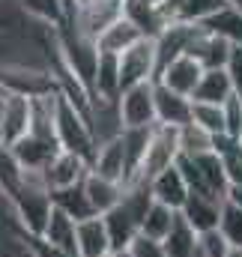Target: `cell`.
<instances>
[{
    "label": "cell",
    "mask_w": 242,
    "mask_h": 257,
    "mask_svg": "<svg viewBox=\"0 0 242 257\" xmlns=\"http://www.w3.org/2000/svg\"><path fill=\"white\" fill-rule=\"evenodd\" d=\"M150 203H153V194H150L147 183H129L126 192H123V200L111 212L102 215L114 251H126L132 245V239L141 233V221H144Z\"/></svg>",
    "instance_id": "obj_1"
},
{
    "label": "cell",
    "mask_w": 242,
    "mask_h": 257,
    "mask_svg": "<svg viewBox=\"0 0 242 257\" xmlns=\"http://www.w3.org/2000/svg\"><path fill=\"white\" fill-rule=\"evenodd\" d=\"M9 206H12V215L18 218L21 230L42 233V227H45V221H48V215L54 209V200H51V189L45 183V174L42 171H24L21 186L9 197Z\"/></svg>",
    "instance_id": "obj_2"
},
{
    "label": "cell",
    "mask_w": 242,
    "mask_h": 257,
    "mask_svg": "<svg viewBox=\"0 0 242 257\" xmlns=\"http://www.w3.org/2000/svg\"><path fill=\"white\" fill-rule=\"evenodd\" d=\"M54 128H57V144L60 150L78 153L81 159H93L96 153V132L90 123V114L81 111L75 102H69L57 90V102H54Z\"/></svg>",
    "instance_id": "obj_3"
},
{
    "label": "cell",
    "mask_w": 242,
    "mask_h": 257,
    "mask_svg": "<svg viewBox=\"0 0 242 257\" xmlns=\"http://www.w3.org/2000/svg\"><path fill=\"white\" fill-rule=\"evenodd\" d=\"M0 84L12 96H27V99H42L57 93V81L51 69H36L21 60H3L0 63Z\"/></svg>",
    "instance_id": "obj_4"
},
{
    "label": "cell",
    "mask_w": 242,
    "mask_h": 257,
    "mask_svg": "<svg viewBox=\"0 0 242 257\" xmlns=\"http://www.w3.org/2000/svg\"><path fill=\"white\" fill-rule=\"evenodd\" d=\"M180 162V128L174 126H162L156 123L153 135H150V147H147V156H144V165L141 171L135 174L132 183H153V177H159L162 171L174 168ZM129 186V183H126Z\"/></svg>",
    "instance_id": "obj_5"
},
{
    "label": "cell",
    "mask_w": 242,
    "mask_h": 257,
    "mask_svg": "<svg viewBox=\"0 0 242 257\" xmlns=\"http://www.w3.org/2000/svg\"><path fill=\"white\" fill-rule=\"evenodd\" d=\"M117 117L123 128L156 126V81L126 87L117 99Z\"/></svg>",
    "instance_id": "obj_6"
},
{
    "label": "cell",
    "mask_w": 242,
    "mask_h": 257,
    "mask_svg": "<svg viewBox=\"0 0 242 257\" xmlns=\"http://www.w3.org/2000/svg\"><path fill=\"white\" fill-rule=\"evenodd\" d=\"M159 75V54H156V39H141L138 45H132L129 51L120 54V87H135V84H147L156 81Z\"/></svg>",
    "instance_id": "obj_7"
},
{
    "label": "cell",
    "mask_w": 242,
    "mask_h": 257,
    "mask_svg": "<svg viewBox=\"0 0 242 257\" xmlns=\"http://www.w3.org/2000/svg\"><path fill=\"white\" fill-rule=\"evenodd\" d=\"M90 171L114 180V183H129V165H126V144H123V132L114 138H105L96 144V153L90 159Z\"/></svg>",
    "instance_id": "obj_8"
},
{
    "label": "cell",
    "mask_w": 242,
    "mask_h": 257,
    "mask_svg": "<svg viewBox=\"0 0 242 257\" xmlns=\"http://www.w3.org/2000/svg\"><path fill=\"white\" fill-rule=\"evenodd\" d=\"M30 123H33V99L9 93L0 102V141L12 147L30 132Z\"/></svg>",
    "instance_id": "obj_9"
},
{
    "label": "cell",
    "mask_w": 242,
    "mask_h": 257,
    "mask_svg": "<svg viewBox=\"0 0 242 257\" xmlns=\"http://www.w3.org/2000/svg\"><path fill=\"white\" fill-rule=\"evenodd\" d=\"M45 183H48V189L51 192H57V189H69V186H78V183H84L87 180V174H90V162L87 159H81L78 153H69V150H57L54 153V159L45 165Z\"/></svg>",
    "instance_id": "obj_10"
},
{
    "label": "cell",
    "mask_w": 242,
    "mask_h": 257,
    "mask_svg": "<svg viewBox=\"0 0 242 257\" xmlns=\"http://www.w3.org/2000/svg\"><path fill=\"white\" fill-rule=\"evenodd\" d=\"M203 66L197 63L191 54H180L177 60H171V63L165 66L162 72H159V84H165L168 90H174V93H180V96H194V90H197V84H200V78H203Z\"/></svg>",
    "instance_id": "obj_11"
},
{
    "label": "cell",
    "mask_w": 242,
    "mask_h": 257,
    "mask_svg": "<svg viewBox=\"0 0 242 257\" xmlns=\"http://www.w3.org/2000/svg\"><path fill=\"white\" fill-rule=\"evenodd\" d=\"M221 206H224V200H221V197H215V194L191 192L180 212H182V218L197 230V233H209V230H218Z\"/></svg>",
    "instance_id": "obj_12"
},
{
    "label": "cell",
    "mask_w": 242,
    "mask_h": 257,
    "mask_svg": "<svg viewBox=\"0 0 242 257\" xmlns=\"http://www.w3.org/2000/svg\"><path fill=\"white\" fill-rule=\"evenodd\" d=\"M156 123L174 128H182L185 123H191V99L168 90L165 84L156 81Z\"/></svg>",
    "instance_id": "obj_13"
},
{
    "label": "cell",
    "mask_w": 242,
    "mask_h": 257,
    "mask_svg": "<svg viewBox=\"0 0 242 257\" xmlns=\"http://www.w3.org/2000/svg\"><path fill=\"white\" fill-rule=\"evenodd\" d=\"M150 194H153V200H159V203H165V206H171V209H177L180 212L182 206H185V200H188V183H185V177H182L180 165H174V168H168V171H162L159 177H153V183H150Z\"/></svg>",
    "instance_id": "obj_14"
},
{
    "label": "cell",
    "mask_w": 242,
    "mask_h": 257,
    "mask_svg": "<svg viewBox=\"0 0 242 257\" xmlns=\"http://www.w3.org/2000/svg\"><path fill=\"white\" fill-rule=\"evenodd\" d=\"M230 51H233L230 42H224V39L206 33L203 27H197L194 39H191V45H188V54L203 66V69H224L227 60H230Z\"/></svg>",
    "instance_id": "obj_15"
},
{
    "label": "cell",
    "mask_w": 242,
    "mask_h": 257,
    "mask_svg": "<svg viewBox=\"0 0 242 257\" xmlns=\"http://www.w3.org/2000/svg\"><path fill=\"white\" fill-rule=\"evenodd\" d=\"M111 236L102 215L78 221V257H105L111 254Z\"/></svg>",
    "instance_id": "obj_16"
},
{
    "label": "cell",
    "mask_w": 242,
    "mask_h": 257,
    "mask_svg": "<svg viewBox=\"0 0 242 257\" xmlns=\"http://www.w3.org/2000/svg\"><path fill=\"white\" fill-rule=\"evenodd\" d=\"M197 27H203L206 33L230 42V45H242V12L227 0V6H221L218 12H212L209 18H203Z\"/></svg>",
    "instance_id": "obj_17"
},
{
    "label": "cell",
    "mask_w": 242,
    "mask_h": 257,
    "mask_svg": "<svg viewBox=\"0 0 242 257\" xmlns=\"http://www.w3.org/2000/svg\"><path fill=\"white\" fill-rule=\"evenodd\" d=\"M236 90H233V81L227 75V69H206L191 102H206V105H224L227 99H233Z\"/></svg>",
    "instance_id": "obj_18"
},
{
    "label": "cell",
    "mask_w": 242,
    "mask_h": 257,
    "mask_svg": "<svg viewBox=\"0 0 242 257\" xmlns=\"http://www.w3.org/2000/svg\"><path fill=\"white\" fill-rule=\"evenodd\" d=\"M39 236L48 239L51 245H57V248L78 257V221L69 218L66 212H60L57 206L51 209V215H48V221H45V227H42Z\"/></svg>",
    "instance_id": "obj_19"
},
{
    "label": "cell",
    "mask_w": 242,
    "mask_h": 257,
    "mask_svg": "<svg viewBox=\"0 0 242 257\" xmlns=\"http://www.w3.org/2000/svg\"><path fill=\"white\" fill-rule=\"evenodd\" d=\"M84 192L90 197V206L96 209V215H105V212H111L123 200L126 186L123 183H114V180H105V177H99V174L90 171L87 180H84Z\"/></svg>",
    "instance_id": "obj_20"
},
{
    "label": "cell",
    "mask_w": 242,
    "mask_h": 257,
    "mask_svg": "<svg viewBox=\"0 0 242 257\" xmlns=\"http://www.w3.org/2000/svg\"><path fill=\"white\" fill-rule=\"evenodd\" d=\"M144 39V33L126 18V15H120L111 27H105V33L96 39V45H99V51H105V54H117L120 57L123 51H129L132 45H138Z\"/></svg>",
    "instance_id": "obj_21"
},
{
    "label": "cell",
    "mask_w": 242,
    "mask_h": 257,
    "mask_svg": "<svg viewBox=\"0 0 242 257\" xmlns=\"http://www.w3.org/2000/svg\"><path fill=\"white\" fill-rule=\"evenodd\" d=\"M51 200H54V206H57L60 212H66V215L75 218V221H87V218L96 215V209L90 206V197H87V192H84V183L51 192Z\"/></svg>",
    "instance_id": "obj_22"
},
{
    "label": "cell",
    "mask_w": 242,
    "mask_h": 257,
    "mask_svg": "<svg viewBox=\"0 0 242 257\" xmlns=\"http://www.w3.org/2000/svg\"><path fill=\"white\" fill-rule=\"evenodd\" d=\"M162 245H165L168 257H191L197 251V245H200V233L182 218V212H180L174 227H171V233L162 239Z\"/></svg>",
    "instance_id": "obj_23"
},
{
    "label": "cell",
    "mask_w": 242,
    "mask_h": 257,
    "mask_svg": "<svg viewBox=\"0 0 242 257\" xmlns=\"http://www.w3.org/2000/svg\"><path fill=\"white\" fill-rule=\"evenodd\" d=\"M177 209H171V206H165V203H159V200H153L150 203V209H147V215H144V221H141V233L144 236H150V239H165L168 233H171V227H174V221H177Z\"/></svg>",
    "instance_id": "obj_24"
},
{
    "label": "cell",
    "mask_w": 242,
    "mask_h": 257,
    "mask_svg": "<svg viewBox=\"0 0 242 257\" xmlns=\"http://www.w3.org/2000/svg\"><path fill=\"white\" fill-rule=\"evenodd\" d=\"M21 6V12H27L33 21L45 24V27H57L60 30L66 21V0H15Z\"/></svg>",
    "instance_id": "obj_25"
},
{
    "label": "cell",
    "mask_w": 242,
    "mask_h": 257,
    "mask_svg": "<svg viewBox=\"0 0 242 257\" xmlns=\"http://www.w3.org/2000/svg\"><path fill=\"white\" fill-rule=\"evenodd\" d=\"M215 153L224 165L227 183L230 186H242V141L230 138V135H218L215 138Z\"/></svg>",
    "instance_id": "obj_26"
},
{
    "label": "cell",
    "mask_w": 242,
    "mask_h": 257,
    "mask_svg": "<svg viewBox=\"0 0 242 257\" xmlns=\"http://www.w3.org/2000/svg\"><path fill=\"white\" fill-rule=\"evenodd\" d=\"M150 128H123V144H126V165H129V183L135 180V174L141 171L144 165V156H147V147H150Z\"/></svg>",
    "instance_id": "obj_27"
},
{
    "label": "cell",
    "mask_w": 242,
    "mask_h": 257,
    "mask_svg": "<svg viewBox=\"0 0 242 257\" xmlns=\"http://www.w3.org/2000/svg\"><path fill=\"white\" fill-rule=\"evenodd\" d=\"M215 150V135H209L206 128L197 123H185L180 128V156H203Z\"/></svg>",
    "instance_id": "obj_28"
},
{
    "label": "cell",
    "mask_w": 242,
    "mask_h": 257,
    "mask_svg": "<svg viewBox=\"0 0 242 257\" xmlns=\"http://www.w3.org/2000/svg\"><path fill=\"white\" fill-rule=\"evenodd\" d=\"M21 177H24L21 162L15 159L12 147L0 141V194L12 197V194H15V189L21 186Z\"/></svg>",
    "instance_id": "obj_29"
},
{
    "label": "cell",
    "mask_w": 242,
    "mask_h": 257,
    "mask_svg": "<svg viewBox=\"0 0 242 257\" xmlns=\"http://www.w3.org/2000/svg\"><path fill=\"white\" fill-rule=\"evenodd\" d=\"M191 123L206 128L209 135H224V108L221 105H206V102H191Z\"/></svg>",
    "instance_id": "obj_30"
},
{
    "label": "cell",
    "mask_w": 242,
    "mask_h": 257,
    "mask_svg": "<svg viewBox=\"0 0 242 257\" xmlns=\"http://www.w3.org/2000/svg\"><path fill=\"white\" fill-rule=\"evenodd\" d=\"M218 233L227 239L230 248H242V209L227 203L221 206V218H218Z\"/></svg>",
    "instance_id": "obj_31"
},
{
    "label": "cell",
    "mask_w": 242,
    "mask_h": 257,
    "mask_svg": "<svg viewBox=\"0 0 242 257\" xmlns=\"http://www.w3.org/2000/svg\"><path fill=\"white\" fill-rule=\"evenodd\" d=\"M18 239H21L27 257H75V254H69V251H63V248H57V245H51V242L42 239L39 233L21 230V227H18Z\"/></svg>",
    "instance_id": "obj_32"
},
{
    "label": "cell",
    "mask_w": 242,
    "mask_h": 257,
    "mask_svg": "<svg viewBox=\"0 0 242 257\" xmlns=\"http://www.w3.org/2000/svg\"><path fill=\"white\" fill-rule=\"evenodd\" d=\"M221 6H227V0H182L180 18L182 21H191V24H200L203 18H209Z\"/></svg>",
    "instance_id": "obj_33"
},
{
    "label": "cell",
    "mask_w": 242,
    "mask_h": 257,
    "mask_svg": "<svg viewBox=\"0 0 242 257\" xmlns=\"http://www.w3.org/2000/svg\"><path fill=\"white\" fill-rule=\"evenodd\" d=\"M123 254L126 257H168V251H165V245H162L159 239H150V236L138 233V236L132 239V245H129Z\"/></svg>",
    "instance_id": "obj_34"
},
{
    "label": "cell",
    "mask_w": 242,
    "mask_h": 257,
    "mask_svg": "<svg viewBox=\"0 0 242 257\" xmlns=\"http://www.w3.org/2000/svg\"><path fill=\"white\" fill-rule=\"evenodd\" d=\"M221 108H224V135L242 141V96L227 99Z\"/></svg>",
    "instance_id": "obj_35"
},
{
    "label": "cell",
    "mask_w": 242,
    "mask_h": 257,
    "mask_svg": "<svg viewBox=\"0 0 242 257\" xmlns=\"http://www.w3.org/2000/svg\"><path fill=\"white\" fill-rule=\"evenodd\" d=\"M227 75H230V81H233V90H236V96H242V45H233V51H230V60H227Z\"/></svg>",
    "instance_id": "obj_36"
},
{
    "label": "cell",
    "mask_w": 242,
    "mask_h": 257,
    "mask_svg": "<svg viewBox=\"0 0 242 257\" xmlns=\"http://www.w3.org/2000/svg\"><path fill=\"white\" fill-rule=\"evenodd\" d=\"M224 200L242 209V186H227V194H224Z\"/></svg>",
    "instance_id": "obj_37"
},
{
    "label": "cell",
    "mask_w": 242,
    "mask_h": 257,
    "mask_svg": "<svg viewBox=\"0 0 242 257\" xmlns=\"http://www.w3.org/2000/svg\"><path fill=\"white\" fill-rule=\"evenodd\" d=\"M227 257H242V248H233V251H230Z\"/></svg>",
    "instance_id": "obj_38"
},
{
    "label": "cell",
    "mask_w": 242,
    "mask_h": 257,
    "mask_svg": "<svg viewBox=\"0 0 242 257\" xmlns=\"http://www.w3.org/2000/svg\"><path fill=\"white\" fill-rule=\"evenodd\" d=\"M6 96H9V93H6V90H3V84H0V102H3Z\"/></svg>",
    "instance_id": "obj_39"
},
{
    "label": "cell",
    "mask_w": 242,
    "mask_h": 257,
    "mask_svg": "<svg viewBox=\"0 0 242 257\" xmlns=\"http://www.w3.org/2000/svg\"><path fill=\"white\" fill-rule=\"evenodd\" d=\"M230 3H233V6H236V9L242 12V0H230Z\"/></svg>",
    "instance_id": "obj_40"
},
{
    "label": "cell",
    "mask_w": 242,
    "mask_h": 257,
    "mask_svg": "<svg viewBox=\"0 0 242 257\" xmlns=\"http://www.w3.org/2000/svg\"><path fill=\"white\" fill-rule=\"evenodd\" d=\"M105 257H123V251H111V254H105Z\"/></svg>",
    "instance_id": "obj_41"
},
{
    "label": "cell",
    "mask_w": 242,
    "mask_h": 257,
    "mask_svg": "<svg viewBox=\"0 0 242 257\" xmlns=\"http://www.w3.org/2000/svg\"><path fill=\"white\" fill-rule=\"evenodd\" d=\"M191 257H203V254H200V248H197V251H194V254H191Z\"/></svg>",
    "instance_id": "obj_42"
},
{
    "label": "cell",
    "mask_w": 242,
    "mask_h": 257,
    "mask_svg": "<svg viewBox=\"0 0 242 257\" xmlns=\"http://www.w3.org/2000/svg\"><path fill=\"white\" fill-rule=\"evenodd\" d=\"M114 3H120V6H123V3H126V0H114Z\"/></svg>",
    "instance_id": "obj_43"
}]
</instances>
